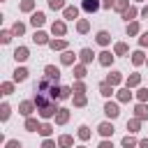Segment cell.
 Returning a JSON list of instances; mask_svg holds the SVG:
<instances>
[{
  "label": "cell",
  "instance_id": "obj_1",
  "mask_svg": "<svg viewBox=\"0 0 148 148\" xmlns=\"http://www.w3.org/2000/svg\"><path fill=\"white\" fill-rule=\"evenodd\" d=\"M56 113H58L56 99H53V102H49L46 106H39V116H42V118H51V116H56Z\"/></svg>",
  "mask_w": 148,
  "mask_h": 148
},
{
  "label": "cell",
  "instance_id": "obj_2",
  "mask_svg": "<svg viewBox=\"0 0 148 148\" xmlns=\"http://www.w3.org/2000/svg\"><path fill=\"white\" fill-rule=\"evenodd\" d=\"M104 113H106L109 118H118V116H120V109H118L116 102H106V104H104Z\"/></svg>",
  "mask_w": 148,
  "mask_h": 148
},
{
  "label": "cell",
  "instance_id": "obj_3",
  "mask_svg": "<svg viewBox=\"0 0 148 148\" xmlns=\"http://www.w3.org/2000/svg\"><path fill=\"white\" fill-rule=\"evenodd\" d=\"M44 76H49L51 81H56V83H58V79H60V69H58V67H53V65H46V67H44Z\"/></svg>",
  "mask_w": 148,
  "mask_h": 148
},
{
  "label": "cell",
  "instance_id": "obj_4",
  "mask_svg": "<svg viewBox=\"0 0 148 148\" xmlns=\"http://www.w3.org/2000/svg\"><path fill=\"white\" fill-rule=\"evenodd\" d=\"M81 7H83L88 14H92V12H97V9L102 7V2H99V0H83V2H81Z\"/></svg>",
  "mask_w": 148,
  "mask_h": 148
},
{
  "label": "cell",
  "instance_id": "obj_5",
  "mask_svg": "<svg viewBox=\"0 0 148 148\" xmlns=\"http://www.w3.org/2000/svg\"><path fill=\"white\" fill-rule=\"evenodd\" d=\"M35 106H37L35 102H21V104H18V111H21V116H25V118H28V116L32 113V109H35Z\"/></svg>",
  "mask_w": 148,
  "mask_h": 148
},
{
  "label": "cell",
  "instance_id": "obj_6",
  "mask_svg": "<svg viewBox=\"0 0 148 148\" xmlns=\"http://www.w3.org/2000/svg\"><path fill=\"white\" fill-rule=\"evenodd\" d=\"M30 23H32L35 28H39V25H44V23H46V16H44L42 12H35V14L30 16Z\"/></svg>",
  "mask_w": 148,
  "mask_h": 148
},
{
  "label": "cell",
  "instance_id": "obj_7",
  "mask_svg": "<svg viewBox=\"0 0 148 148\" xmlns=\"http://www.w3.org/2000/svg\"><path fill=\"white\" fill-rule=\"evenodd\" d=\"M51 32H53V35H60V37H62V35L67 32V25H65V21H56V23L51 25Z\"/></svg>",
  "mask_w": 148,
  "mask_h": 148
},
{
  "label": "cell",
  "instance_id": "obj_8",
  "mask_svg": "<svg viewBox=\"0 0 148 148\" xmlns=\"http://www.w3.org/2000/svg\"><path fill=\"white\" fill-rule=\"evenodd\" d=\"M51 83H56V81H51L49 76H44V79L37 83V92H46V90H51V88H53Z\"/></svg>",
  "mask_w": 148,
  "mask_h": 148
},
{
  "label": "cell",
  "instance_id": "obj_9",
  "mask_svg": "<svg viewBox=\"0 0 148 148\" xmlns=\"http://www.w3.org/2000/svg\"><path fill=\"white\" fill-rule=\"evenodd\" d=\"M69 120V111L67 109H58V113H56V125H65Z\"/></svg>",
  "mask_w": 148,
  "mask_h": 148
},
{
  "label": "cell",
  "instance_id": "obj_10",
  "mask_svg": "<svg viewBox=\"0 0 148 148\" xmlns=\"http://www.w3.org/2000/svg\"><path fill=\"white\" fill-rule=\"evenodd\" d=\"M97 132H99L102 136H111V134H113V123H99Z\"/></svg>",
  "mask_w": 148,
  "mask_h": 148
},
{
  "label": "cell",
  "instance_id": "obj_11",
  "mask_svg": "<svg viewBox=\"0 0 148 148\" xmlns=\"http://www.w3.org/2000/svg\"><path fill=\"white\" fill-rule=\"evenodd\" d=\"M97 60H99V65H104V67H109V65L113 62V53H109V51H102Z\"/></svg>",
  "mask_w": 148,
  "mask_h": 148
},
{
  "label": "cell",
  "instance_id": "obj_12",
  "mask_svg": "<svg viewBox=\"0 0 148 148\" xmlns=\"http://www.w3.org/2000/svg\"><path fill=\"white\" fill-rule=\"evenodd\" d=\"M32 42H35V44H49V35L42 32V30H37V32L32 35Z\"/></svg>",
  "mask_w": 148,
  "mask_h": 148
},
{
  "label": "cell",
  "instance_id": "obj_13",
  "mask_svg": "<svg viewBox=\"0 0 148 148\" xmlns=\"http://www.w3.org/2000/svg\"><path fill=\"white\" fill-rule=\"evenodd\" d=\"M14 58H16V62H23V60H28V49H25V46H18V49L14 51Z\"/></svg>",
  "mask_w": 148,
  "mask_h": 148
},
{
  "label": "cell",
  "instance_id": "obj_14",
  "mask_svg": "<svg viewBox=\"0 0 148 148\" xmlns=\"http://www.w3.org/2000/svg\"><path fill=\"white\" fill-rule=\"evenodd\" d=\"M79 16V7H65V18L67 21H76Z\"/></svg>",
  "mask_w": 148,
  "mask_h": 148
},
{
  "label": "cell",
  "instance_id": "obj_15",
  "mask_svg": "<svg viewBox=\"0 0 148 148\" xmlns=\"http://www.w3.org/2000/svg\"><path fill=\"white\" fill-rule=\"evenodd\" d=\"M109 42H111V35H109L106 30H99V32H97V44H102V46H106Z\"/></svg>",
  "mask_w": 148,
  "mask_h": 148
},
{
  "label": "cell",
  "instance_id": "obj_16",
  "mask_svg": "<svg viewBox=\"0 0 148 148\" xmlns=\"http://www.w3.org/2000/svg\"><path fill=\"white\" fill-rule=\"evenodd\" d=\"M79 58H81V62H83V65H88V62H92V51H90V49H81Z\"/></svg>",
  "mask_w": 148,
  "mask_h": 148
},
{
  "label": "cell",
  "instance_id": "obj_17",
  "mask_svg": "<svg viewBox=\"0 0 148 148\" xmlns=\"http://www.w3.org/2000/svg\"><path fill=\"white\" fill-rule=\"evenodd\" d=\"M28 79V69L25 67H16V72H14V81L18 83V81H25Z\"/></svg>",
  "mask_w": 148,
  "mask_h": 148
},
{
  "label": "cell",
  "instance_id": "obj_18",
  "mask_svg": "<svg viewBox=\"0 0 148 148\" xmlns=\"http://www.w3.org/2000/svg\"><path fill=\"white\" fill-rule=\"evenodd\" d=\"M25 130H28V132H39V123L28 116V118H25Z\"/></svg>",
  "mask_w": 148,
  "mask_h": 148
},
{
  "label": "cell",
  "instance_id": "obj_19",
  "mask_svg": "<svg viewBox=\"0 0 148 148\" xmlns=\"http://www.w3.org/2000/svg\"><path fill=\"white\" fill-rule=\"evenodd\" d=\"M134 113H136V118L139 120H143V118H148V109H146V104L141 102V104H136V109H134Z\"/></svg>",
  "mask_w": 148,
  "mask_h": 148
},
{
  "label": "cell",
  "instance_id": "obj_20",
  "mask_svg": "<svg viewBox=\"0 0 148 148\" xmlns=\"http://www.w3.org/2000/svg\"><path fill=\"white\" fill-rule=\"evenodd\" d=\"M136 14H139V9H136V7H127V9L123 12V18H125V21L130 23V21H132V18H134Z\"/></svg>",
  "mask_w": 148,
  "mask_h": 148
},
{
  "label": "cell",
  "instance_id": "obj_21",
  "mask_svg": "<svg viewBox=\"0 0 148 148\" xmlns=\"http://www.w3.org/2000/svg\"><path fill=\"white\" fill-rule=\"evenodd\" d=\"M123 81V76H120V72H111L109 76H106V83H111V86H118Z\"/></svg>",
  "mask_w": 148,
  "mask_h": 148
},
{
  "label": "cell",
  "instance_id": "obj_22",
  "mask_svg": "<svg viewBox=\"0 0 148 148\" xmlns=\"http://www.w3.org/2000/svg\"><path fill=\"white\" fill-rule=\"evenodd\" d=\"M111 92H113V86L104 81V83L99 86V95H102V97H111Z\"/></svg>",
  "mask_w": 148,
  "mask_h": 148
},
{
  "label": "cell",
  "instance_id": "obj_23",
  "mask_svg": "<svg viewBox=\"0 0 148 148\" xmlns=\"http://www.w3.org/2000/svg\"><path fill=\"white\" fill-rule=\"evenodd\" d=\"M49 46H51L53 51H62V49L67 46V42H65V39H53V42H49Z\"/></svg>",
  "mask_w": 148,
  "mask_h": 148
},
{
  "label": "cell",
  "instance_id": "obj_24",
  "mask_svg": "<svg viewBox=\"0 0 148 148\" xmlns=\"http://www.w3.org/2000/svg\"><path fill=\"white\" fill-rule=\"evenodd\" d=\"M72 143H74V139H72L69 134H62V136L58 139V146H62V148H69Z\"/></svg>",
  "mask_w": 148,
  "mask_h": 148
},
{
  "label": "cell",
  "instance_id": "obj_25",
  "mask_svg": "<svg viewBox=\"0 0 148 148\" xmlns=\"http://www.w3.org/2000/svg\"><path fill=\"white\" fill-rule=\"evenodd\" d=\"M60 60H62V65H74V53L72 51H65L60 56Z\"/></svg>",
  "mask_w": 148,
  "mask_h": 148
},
{
  "label": "cell",
  "instance_id": "obj_26",
  "mask_svg": "<svg viewBox=\"0 0 148 148\" xmlns=\"http://www.w3.org/2000/svg\"><path fill=\"white\" fill-rule=\"evenodd\" d=\"M130 97H132V92H130L127 86H125L123 90H118V99H120V102H130Z\"/></svg>",
  "mask_w": 148,
  "mask_h": 148
},
{
  "label": "cell",
  "instance_id": "obj_27",
  "mask_svg": "<svg viewBox=\"0 0 148 148\" xmlns=\"http://www.w3.org/2000/svg\"><path fill=\"white\" fill-rule=\"evenodd\" d=\"M74 104H76V106H86V104H88L86 95H83V92H76V95H74Z\"/></svg>",
  "mask_w": 148,
  "mask_h": 148
},
{
  "label": "cell",
  "instance_id": "obj_28",
  "mask_svg": "<svg viewBox=\"0 0 148 148\" xmlns=\"http://www.w3.org/2000/svg\"><path fill=\"white\" fill-rule=\"evenodd\" d=\"M139 125H141V120H139V118L127 120V130H130V132H139Z\"/></svg>",
  "mask_w": 148,
  "mask_h": 148
},
{
  "label": "cell",
  "instance_id": "obj_29",
  "mask_svg": "<svg viewBox=\"0 0 148 148\" xmlns=\"http://www.w3.org/2000/svg\"><path fill=\"white\" fill-rule=\"evenodd\" d=\"M120 143H123V146H125V148H134V146H136V139H134V136H130V134H127V136H123V141H120Z\"/></svg>",
  "mask_w": 148,
  "mask_h": 148
},
{
  "label": "cell",
  "instance_id": "obj_30",
  "mask_svg": "<svg viewBox=\"0 0 148 148\" xmlns=\"http://www.w3.org/2000/svg\"><path fill=\"white\" fill-rule=\"evenodd\" d=\"M12 32H14V35H23V32H25V25H23L21 21H16V23L12 25Z\"/></svg>",
  "mask_w": 148,
  "mask_h": 148
},
{
  "label": "cell",
  "instance_id": "obj_31",
  "mask_svg": "<svg viewBox=\"0 0 148 148\" xmlns=\"http://www.w3.org/2000/svg\"><path fill=\"white\" fill-rule=\"evenodd\" d=\"M143 60H146V58H143V53H141V51H134V53H132V62H134L136 67H139Z\"/></svg>",
  "mask_w": 148,
  "mask_h": 148
},
{
  "label": "cell",
  "instance_id": "obj_32",
  "mask_svg": "<svg viewBox=\"0 0 148 148\" xmlns=\"http://www.w3.org/2000/svg\"><path fill=\"white\" fill-rule=\"evenodd\" d=\"M79 139H81V141H86V139H90V130H88L86 125H81V127H79Z\"/></svg>",
  "mask_w": 148,
  "mask_h": 148
},
{
  "label": "cell",
  "instance_id": "obj_33",
  "mask_svg": "<svg viewBox=\"0 0 148 148\" xmlns=\"http://www.w3.org/2000/svg\"><path fill=\"white\" fill-rule=\"evenodd\" d=\"M130 7V0H116V5H113V9H118V12H125Z\"/></svg>",
  "mask_w": 148,
  "mask_h": 148
},
{
  "label": "cell",
  "instance_id": "obj_34",
  "mask_svg": "<svg viewBox=\"0 0 148 148\" xmlns=\"http://www.w3.org/2000/svg\"><path fill=\"white\" fill-rule=\"evenodd\" d=\"M12 35H14L12 30H2V32H0V39H2V44H9V42H12Z\"/></svg>",
  "mask_w": 148,
  "mask_h": 148
},
{
  "label": "cell",
  "instance_id": "obj_35",
  "mask_svg": "<svg viewBox=\"0 0 148 148\" xmlns=\"http://www.w3.org/2000/svg\"><path fill=\"white\" fill-rule=\"evenodd\" d=\"M113 51H116V56H125V53H127V44H123V42H118Z\"/></svg>",
  "mask_w": 148,
  "mask_h": 148
},
{
  "label": "cell",
  "instance_id": "obj_36",
  "mask_svg": "<svg viewBox=\"0 0 148 148\" xmlns=\"http://www.w3.org/2000/svg\"><path fill=\"white\" fill-rule=\"evenodd\" d=\"M74 76H76V79H83V76H86V65H76V67H74Z\"/></svg>",
  "mask_w": 148,
  "mask_h": 148
},
{
  "label": "cell",
  "instance_id": "obj_37",
  "mask_svg": "<svg viewBox=\"0 0 148 148\" xmlns=\"http://www.w3.org/2000/svg\"><path fill=\"white\" fill-rule=\"evenodd\" d=\"M139 81H141V76H139V74H132V76L127 79V88H134V86H139Z\"/></svg>",
  "mask_w": 148,
  "mask_h": 148
},
{
  "label": "cell",
  "instance_id": "obj_38",
  "mask_svg": "<svg viewBox=\"0 0 148 148\" xmlns=\"http://www.w3.org/2000/svg\"><path fill=\"white\" fill-rule=\"evenodd\" d=\"M9 113H12L9 104H2V106H0V118H2V120H7V118H9Z\"/></svg>",
  "mask_w": 148,
  "mask_h": 148
},
{
  "label": "cell",
  "instance_id": "obj_39",
  "mask_svg": "<svg viewBox=\"0 0 148 148\" xmlns=\"http://www.w3.org/2000/svg\"><path fill=\"white\" fill-rule=\"evenodd\" d=\"M51 132H53V127H51L49 123H44V125H39V134H42V136H49Z\"/></svg>",
  "mask_w": 148,
  "mask_h": 148
},
{
  "label": "cell",
  "instance_id": "obj_40",
  "mask_svg": "<svg viewBox=\"0 0 148 148\" xmlns=\"http://www.w3.org/2000/svg\"><path fill=\"white\" fill-rule=\"evenodd\" d=\"M32 7H35V0H23L21 2V12H32Z\"/></svg>",
  "mask_w": 148,
  "mask_h": 148
},
{
  "label": "cell",
  "instance_id": "obj_41",
  "mask_svg": "<svg viewBox=\"0 0 148 148\" xmlns=\"http://www.w3.org/2000/svg\"><path fill=\"white\" fill-rule=\"evenodd\" d=\"M51 9H65V0H49Z\"/></svg>",
  "mask_w": 148,
  "mask_h": 148
},
{
  "label": "cell",
  "instance_id": "obj_42",
  "mask_svg": "<svg viewBox=\"0 0 148 148\" xmlns=\"http://www.w3.org/2000/svg\"><path fill=\"white\" fill-rule=\"evenodd\" d=\"M88 28H90V25H88V21H86V18H81V21L76 23V30H79V32H88Z\"/></svg>",
  "mask_w": 148,
  "mask_h": 148
},
{
  "label": "cell",
  "instance_id": "obj_43",
  "mask_svg": "<svg viewBox=\"0 0 148 148\" xmlns=\"http://www.w3.org/2000/svg\"><path fill=\"white\" fill-rule=\"evenodd\" d=\"M136 32H139V23H136V21L127 23V35H136Z\"/></svg>",
  "mask_w": 148,
  "mask_h": 148
},
{
  "label": "cell",
  "instance_id": "obj_44",
  "mask_svg": "<svg viewBox=\"0 0 148 148\" xmlns=\"http://www.w3.org/2000/svg\"><path fill=\"white\" fill-rule=\"evenodd\" d=\"M12 92H14V83H12V81L2 83V95H12Z\"/></svg>",
  "mask_w": 148,
  "mask_h": 148
},
{
  "label": "cell",
  "instance_id": "obj_45",
  "mask_svg": "<svg viewBox=\"0 0 148 148\" xmlns=\"http://www.w3.org/2000/svg\"><path fill=\"white\" fill-rule=\"evenodd\" d=\"M136 97H139V102H146L148 99V88H139L136 90Z\"/></svg>",
  "mask_w": 148,
  "mask_h": 148
},
{
  "label": "cell",
  "instance_id": "obj_46",
  "mask_svg": "<svg viewBox=\"0 0 148 148\" xmlns=\"http://www.w3.org/2000/svg\"><path fill=\"white\" fill-rule=\"evenodd\" d=\"M72 90H74V92H86V83H81V81H76Z\"/></svg>",
  "mask_w": 148,
  "mask_h": 148
},
{
  "label": "cell",
  "instance_id": "obj_47",
  "mask_svg": "<svg viewBox=\"0 0 148 148\" xmlns=\"http://www.w3.org/2000/svg\"><path fill=\"white\" fill-rule=\"evenodd\" d=\"M60 88H62V92H60V99H67V97H69V92H72V88H69V86H60Z\"/></svg>",
  "mask_w": 148,
  "mask_h": 148
},
{
  "label": "cell",
  "instance_id": "obj_48",
  "mask_svg": "<svg viewBox=\"0 0 148 148\" xmlns=\"http://www.w3.org/2000/svg\"><path fill=\"white\" fill-rule=\"evenodd\" d=\"M113 5H116V0H102V7H104V9H111Z\"/></svg>",
  "mask_w": 148,
  "mask_h": 148
},
{
  "label": "cell",
  "instance_id": "obj_49",
  "mask_svg": "<svg viewBox=\"0 0 148 148\" xmlns=\"http://www.w3.org/2000/svg\"><path fill=\"white\" fill-rule=\"evenodd\" d=\"M7 148H21V143L16 139H12V141H7Z\"/></svg>",
  "mask_w": 148,
  "mask_h": 148
},
{
  "label": "cell",
  "instance_id": "obj_50",
  "mask_svg": "<svg viewBox=\"0 0 148 148\" xmlns=\"http://www.w3.org/2000/svg\"><path fill=\"white\" fill-rule=\"evenodd\" d=\"M42 148H56V143H53V141H51V139H46V141H44V143H42Z\"/></svg>",
  "mask_w": 148,
  "mask_h": 148
},
{
  "label": "cell",
  "instance_id": "obj_51",
  "mask_svg": "<svg viewBox=\"0 0 148 148\" xmlns=\"http://www.w3.org/2000/svg\"><path fill=\"white\" fill-rule=\"evenodd\" d=\"M139 42H141V46H148V32H143V35H141V39H139Z\"/></svg>",
  "mask_w": 148,
  "mask_h": 148
},
{
  "label": "cell",
  "instance_id": "obj_52",
  "mask_svg": "<svg viewBox=\"0 0 148 148\" xmlns=\"http://www.w3.org/2000/svg\"><path fill=\"white\" fill-rule=\"evenodd\" d=\"M99 148H113V143H111V141H102V143H99Z\"/></svg>",
  "mask_w": 148,
  "mask_h": 148
},
{
  "label": "cell",
  "instance_id": "obj_53",
  "mask_svg": "<svg viewBox=\"0 0 148 148\" xmlns=\"http://www.w3.org/2000/svg\"><path fill=\"white\" fill-rule=\"evenodd\" d=\"M139 148H148V139H141L139 141Z\"/></svg>",
  "mask_w": 148,
  "mask_h": 148
},
{
  "label": "cell",
  "instance_id": "obj_54",
  "mask_svg": "<svg viewBox=\"0 0 148 148\" xmlns=\"http://www.w3.org/2000/svg\"><path fill=\"white\" fill-rule=\"evenodd\" d=\"M141 16H143V18H148V7H143V9H141Z\"/></svg>",
  "mask_w": 148,
  "mask_h": 148
},
{
  "label": "cell",
  "instance_id": "obj_55",
  "mask_svg": "<svg viewBox=\"0 0 148 148\" xmlns=\"http://www.w3.org/2000/svg\"><path fill=\"white\" fill-rule=\"evenodd\" d=\"M136 2H141V0H136Z\"/></svg>",
  "mask_w": 148,
  "mask_h": 148
},
{
  "label": "cell",
  "instance_id": "obj_56",
  "mask_svg": "<svg viewBox=\"0 0 148 148\" xmlns=\"http://www.w3.org/2000/svg\"><path fill=\"white\" fill-rule=\"evenodd\" d=\"M81 148H83V146H81Z\"/></svg>",
  "mask_w": 148,
  "mask_h": 148
}]
</instances>
